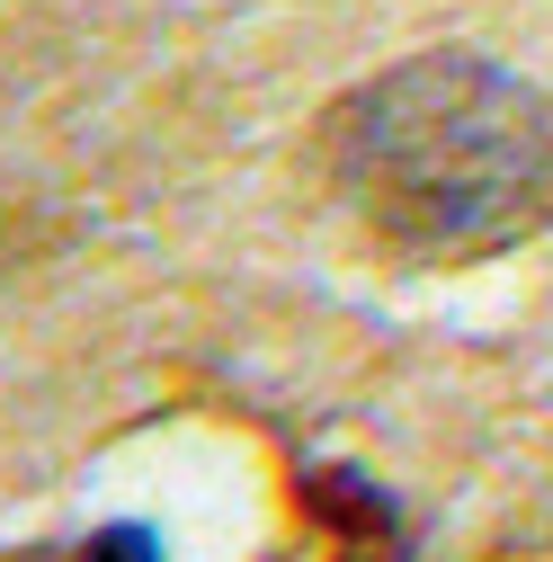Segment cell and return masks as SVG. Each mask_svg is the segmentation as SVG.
<instances>
[{
	"label": "cell",
	"mask_w": 553,
	"mask_h": 562,
	"mask_svg": "<svg viewBox=\"0 0 553 562\" xmlns=\"http://www.w3.org/2000/svg\"><path fill=\"white\" fill-rule=\"evenodd\" d=\"M366 134L349 144L366 196L410 233H482L535 205L553 134L527 90L482 63H420L358 99Z\"/></svg>",
	"instance_id": "1"
}]
</instances>
